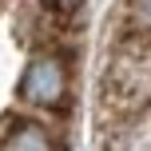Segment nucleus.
I'll use <instances>...</instances> for the list:
<instances>
[{
  "instance_id": "20e7f679",
  "label": "nucleus",
  "mask_w": 151,
  "mask_h": 151,
  "mask_svg": "<svg viewBox=\"0 0 151 151\" xmlns=\"http://www.w3.org/2000/svg\"><path fill=\"white\" fill-rule=\"evenodd\" d=\"M48 8H76V4H83V0H44Z\"/></svg>"
},
{
  "instance_id": "7ed1b4c3",
  "label": "nucleus",
  "mask_w": 151,
  "mask_h": 151,
  "mask_svg": "<svg viewBox=\"0 0 151 151\" xmlns=\"http://www.w3.org/2000/svg\"><path fill=\"white\" fill-rule=\"evenodd\" d=\"M127 20L135 32L151 36V0H127Z\"/></svg>"
},
{
  "instance_id": "f03ea898",
  "label": "nucleus",
  "mask_w": 151,
  "mask_h": 151,
  "mask_svg": "<svg viewBox=\"0 0 151 151\" xmlns=\"http://www.w3.org/2000/svg\"><path fill=\"white\" fill-rule=\"evenodd\" d=\"M0 151H60L56 135L36 119H16L0 139Z\"/></svg>"
},
{
  "instance_id": "f257e3e1",
  "label": "nucleus",
  "mask_w": 151,
  "mask_h": 151,
  "mask_svg": "<svg viewBox=\"0 0 151 151\" xmlns=\"http://www.w3.org/2000/svg\"><path fill=\"white\" fill-rule=\"evenodd\" d=\"M72 96V72L60 52H36L20 76V99L44 111H60Z\"/></svg>"
}]
</instances>
